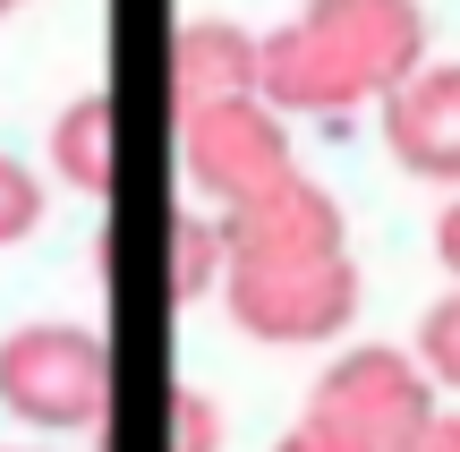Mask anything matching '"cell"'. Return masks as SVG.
Returning a JSON list of instances; mask_svg holds the SVG:
<instances>
[{
  "label": "cell",
  "instance_id": "12",
  "mask_svg": "<svg viewBox=\"0 0 460 452\" xmlns=\"http://www.w3.org/2000/svg\"><path fill=\"white\" fill-rule=\"evenodd\" d=\"M163 452H222V402L197 385L171 393V419H163Z\"/></svg>",
  "mask_w": 460,
  "mask_h": 452
},
{
  "label": "cell",
  "instance_id": "17",
  "mask_svg": "<svg viewBox=\"0 0 460 452\" xmlns=\"http://www.w3.org/2000/svg\"><path fill=\"white\" fill-rule=\"evenodd\" d=\"M17 9H26V0H0V17H17Z\"/></svg>",
  "mask_w": 460,
  "mask_h": 452
},
{
  "label": "cell",
  "instance_id": "18",
  "mask_svg": "<svg viewBox=\"0 0 460 452\" xmlns=\"http://www.w3.org/2000/svg\"><path fill=\"white\" fill-rule=\"evenodd\" d=\"M9 452H34V444H9Z\"/></svg>",
  "mask_w": 460,
  "mask_h": 452
},
{
  "label": "cell",
  "instance_id": "10",
  "mask_svg": "<svg viewBox=\"0 0 460 452\" xmlns=\"http://www.w3.org/2000/svg\"><path fill=\"white\" fill-rule=\"evenodd\" d=\"M222 265H230V248H222V222H205V214H180L171 222V239H163V273H171V299H214L222 290Z\"/></svg>",
  "mask_w": 460,
  "mask_h": 452
},
{
  "label": "cell",
  "instance_id": "8",
  "mask_svg": "<svg viewBox=\"0 0 460 452\" xmlns=\"http://www.w3.org/2000/svg\"><path fill=\"white\" fill-rule=\"evenodd\" d=\"M256 94V34L230 26V17H188L171 34V102L205 111V102Z\"/></svg>",
  "mask_w": 460,
  "mask_h": 452
},
{
  "label": "cell",
  "instance_id": "9",
  "mask_svg": "<svg viewBox=\"0 0 460 452\" xmlns=\"http://www.w3.org/2000/svg\"><path fill=\"white\" fill-rule=\"evenodd\" d=\"M51 180L77 188V197H111V180H119V111H111V94H77L51 120Z\"/></svg>",
  "mask_w": 460,
  "mask_h": 452
},
{
  "label": "cell",
  "instance_id": "6",
  "mask_svg": "<svg viewBox=\"0 0 460 452\" xmlns=\"http://www.w3.org/2000/svg\"><path fill=\"white\" fill-rule=\"evenodd\" d=\"M222 248L230 256H264V265H307V256H349V222H341V197L332 188L290 171L264 197L222 214Z\"/></svg>",
  "mask_w": 460,
  "mask_h": 452
},
{
  "label": "cell",
  "instance_id": "3",
  "mask_svg": "<svg viewBox=\"0 0 460 452\" xmlns=\"http://www.w3.org/2000/svg\"><path fill=\"white\" fill-rule=\"evenodd\" d=\"M214 299L230 307L247 341L264 350H315L341 341L358 316V265L349 256H307V265H264V256H230Z\"/></svg>",
  "mask_w": 460,
  "mask_h": 452
},
{
  "label": "cell",
  "instance_id": "5",
  "mask_svg": "<svg viewBox=\"0 0 460 452\" xmlns=\"http://www.w3.org/2000/svg\"><path fill=\"white\" fill-rule=\"evenodd\" d=\"M307 402L324 410V419H341L367 452H401V444L427 436V419L444 410V393H435V376L418 368V350L358 341V350H341L324 376H315Z\"/></svg>",
  "mask_w": 460,
  "mask_h": 452
},
{
  "label": "cell",
  "instance_id": "2",
  "mask_svg": "<svg viewBox=\"0 0 460 452\" xmlns=\"http://www.w3.org/2000/svg\"><path fill=\"white\" fill-rule=\"evenodd\" d=\"M0 410L26 436H85L111 410V350L94 324L34 316L0 341Z\"/></svg>",
  "mask_w": 460,
  "mask_h": 452
},
{
  "label": "cell",
  "instance_id": "15",
  "mask_svg": "<svg viewBox=\"0 0 460 452\" xmlns=\"http://www.w3.org/2000/svg\"><path fill=\"white\" fill-rule=\"evenodd\" d=\"M435 256H444V273L460 282V188L444 197V214H435Z\"/></svg>",
  "mask_w": 460,
  "mask_h": 452
},
{
  "label": "cell",
  "instance_id": "14",
  "mask_svg": "<svg viewBox=\"0 0 460 452\" xmlns=\"http://www.w3.org/2000/svg\"><path fill=\"white\" fill-rule=\"evenodd\" d=\"M273 452H367V444H358V436H349V427H341V419H324V410H315V402H307V410H298V419H290V427H281V444H273Z\"/></svg>",
  "mask_w": 460,
  "mask_h": 452
},
{
  "label": "cell",
  "instance_id": "4",
  "mask_svg": "<svg viewBox=\"0 0 460 452\" xmlns=\"http://www.w3.org/2000/svg\"><path fill=\"white\" fill-rule=\"evenodd\" d=\"M180 171L205 205H247L264 197L273 180H290V120L273 111L264 94H230L205 102V111H180Z\"/></svg>",
  "mask_w": 460,
  "mask_h": 452
},
{
  "label": "cell",
  "instance_id": "16",
  "mask_svg": "<svg viewBox=\"0 0 460 452\" xmlns=\"http://www.w3.org/2000/svg\"><path fill=\"white\" fill-rule=\"evenodd\" d=\"M401 452H460V419H452V410H435V419H427V436H418V444H401Z\"/></svg>",
  "mask_w": 460,
  "mask_h": 452
},
{
  "label": "cell",
  "instance_id": "13",
  "mask_svg": "<svg viewBox=\"0 0 460 452\" xmlns=\"http://www.w3.org/2000/svg\"><path fill=\"white\" fill-rule=\"evenodd\" d=\"M43 231V180H34L17 154H0V248H17V239Z\"/></svg>",
  "mask_w": 460,
  "mask_h": 452
},
{
  "label": "cell",
  "instance_id": "7",
  "mask_svg": "<svg viewBox=\"0 0 460 452\" xmlns=\"http://www.w3.org/2000/svg\"><path fill=\"white\" fill-rule=\"evenodd\" d=\"M376 111H384V146L410 180L460 188V60H418Z\"/></svg>",
  "mask_w": 460,
  "mask_h": 452
},
{
  "label": "cell",
  "instance_id": "1",
  "mask_svg": "<svg viewBox=\"0 0 460 452\" xmlns=\"http://www.w3.org/2000/svg\"><path fill=\"white\" fill-rule=\"evenodd\" d=\"M427 60L418 0H307L290 26L256 34V94L281 120H341L384 102Z\"/></svg>",
  "mask_w": 460,
  "mask_h": 452
},
{
  "label": "cell",
  "instance_id": "11",
  "mask_svg": "<svg viewBox=\"0 0 460 452\" xmlns=\"http://www.w3.org/2000/svg\"><path fill=\"white\" fill-rule=\"evenodd\" d=\"M410 350H418V368L435 376V393H460V282L418 316V341H410Z\"/></svg>",
  "mask_w": 460,
  "mask_h": 452
}]
</instances>
